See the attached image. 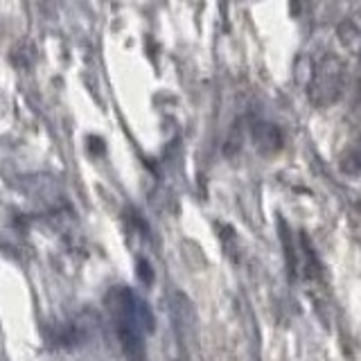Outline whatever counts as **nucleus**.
I'll return each instance as SVG.
<instances>
[{"mask_svg": "<svg viewBox=\"0 0 361 361\" xmlns=\"http://www.w3.org/2000/svg\"><path fill=\"white\" fill-rule=\"evenodd\" d=\"M138 271H140V280L145 282V285H152V276H154V271L152 267L145 262V259H140L138 262Z\"/></svg>", "mask_w": 361, "mask_h": 361, "instance_id": "nucleus-2", "label": "nucleus"}, {"mask_svg": "<svg viewBox=\"0 0 361 361\" xmlns=\"http://www.w3.org/2000/svg\"><path fill=\"white\" fill-rule=\"evenodd\" d=\"M109 307L122 350L131 361H140L145 355V334H152L156 327L152 307L129 287L113 289L109 293Z\"/></svg>", "mask_w": 361, "mask_h": 361, "instance_id": "nucleus-1", "label": "nucleus"}]
</instances>
